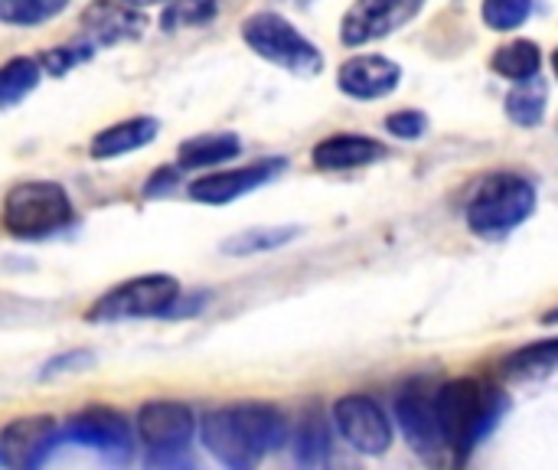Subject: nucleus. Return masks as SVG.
<instances>
[{"label": "nucleus", "instance_id": "obj_6", "mask_svg": "<svg viewBox=\"0 0 558 470\" xmlns=\"http://www.w3.org/2000/svg\"><path fill=\"white\" fill-rule=\"evenodd\" d=\"M180 281L170 275H141L131 278L108 294H101L85 321L88 324H124V321H147V317H170L173 304L180 301Z\"/></svg>", "mask_w": 558, "mask_h": 470}, {"label": "nucleus", "instance_id": "obj_12", "mask_svg": "<svg viewBox=\"0 0 558 470\" xmlns=\"http://www.w3.org/2000/svg\"><path fill=\"white\" fill-rule=\"evenodd\" d=\"M284 167H288L284 157H265V160H255V164H245V167H235V170L209 173V177H199V180L190 183V196L196 203H206V206H226V203L271 183Z\"/></svg>", "mask_w": 558, "mask_h": 470}, {"label": "nucleus", "instance_id": "obj_4", "mask_svg": "<svg viewBox=\"0 0 558 470\" xmlns=\"http://www.w3.org/2000/svg\"><path fill=\"white\" fill-rule=\"evenodd\" d=\"M72 222L69 193L52 180H26L3 196V229L16 239H43Z\"/></svg>", "mask_w": 558, "mask_h": 470}, {"label": "nucleus", "instance_id": "obj_21", "mask_svg": "<svg viewBox=\"0 0 558 470\" xmlns=\"http://www.w3.org/2000/svg\"><path fill=\"white\" fill-rule=\"evenodd\" d=\"M43 79V65L29 56H16L0 65V111L23 101Z\"/></svg>", "mask_w": 558, "mask_h": 470}, {"label": "nucleus", "instance_id": "obj_15", "mask_svg": "<svg viewBox=\"0 0 558 470\" xmlns=\"http://www.w3.org/2000/svg\"><path fill=\"white\" fill-rule=\"evenodd\" d=\"M399 82H402V65L386 56H353L337 72L340 92L356 101L386 98L399 88Z\"/></svg>", "mask_w": 558, "mask_h": 470}, {"label": "nucleus", "instance_id": "obj_13", "mask_svg": "<svg viewBox=\"0 0 558 470\" xmlns=\"http://www.w3.org/2000/svg\"><path fill=\"white\" fill-rule=\"evenodd\" d=\"M396 419L412 451H418L422 458H435L441 451L445 438H441L438 406H435V396L428 393V383L415 379L402 389L396 402Z\"/></svg>", "mask_w": 558, "mask_h": 470}, {"label": "nucleus", "instance_id": "obj_33", "mask_svg": "<svg viewBox=\"0 0 558 470\" xmlns=\"http://www.w3.org/2000/svg\"><path fill=\"white\" fill-rule=\"evenodd\" d=\"M543 324H558V308L556 311H549V314L543 317Z\"/></svg>", "mask_w": 558, "mask_h": 470}, {"label": "nucleus", "instance_id": "obj_16", "mask_svg": "<svg viewBox=\"0 0 558 470\" xmlns=\"http://www.w3.org/2000/svg\"><path fill=\"white\" fill-rule=\"evenodd\" d=\"M379 157H386V147L373 137H363V134H333L314 147V167H320V170L366 167Z\"/></svg>", "mask_w": 558, "mask_h": 470}, {"label": "nucleus", "instance_id": "obj_2", "mask_svg": "<svg viewBox=\"0 0 558 470\" xmlns=\"http://www.w3.org/2000/svg\"><path fill=\"white\" fill-rule=\"evenodd\" d=\"M438 406V425L445 445L468 461L471 451L481 448V442L497 429L507 399L497 386L481 383V379H454L435 393Z\"/></svg>", "mask_w": 558, "mask_h": 470}, {"label": "nucleus", "instance_id": "obj_1", "mask_svg": "<svg viewBox=\"0 0 558 470\" xmlns=\"http://www.w3.org/2000/svg\"><path fill=\"white\" fill-rule=\"evenodd\" d=\"M199 435L219 465L248 470L288 442V422L271 406L242 402L209 412L199 425Z\"/></svg>", "mask_w": 558, "mask_h": 470}, {"label": "nucleus", "instance_id": "obj_31", "mask_svg": "<svg viewBox=\"0 0 558 470\" xmlns=\"http://www.w3.org/2000/svg\"><path fill=\"white\" fill-rule=\"evenodd\" d=\"M177 183H180V173H177L173 167H160L157 173H150V180H147V186H144V196H163V193H170Z\"/></svg>", "mask_w": 558, "mask_h": 470}, {"label": "nucleus", "instance_id": "obj_26", "mask_svg": "<svg viewBox=\"0 0 558 470\" xmlns=\"http://www.w3.org/2000/svg\"><path fill=\"white\" fill-rule=\"evenodd\" d=\"M298 236L294 226H278V229H252V232H239L232 239L222 242L226 255H255V252H271L278 245H288Z\"/></svg>", "mask_w": 558, "mask_h": 470}, {"label": "nucleus", "instance_id": "obj_25", "mask_svg": "<svg viewBox=\"0 0 558 470\" xmlns=\"http://www.w3.org/2000/svg\"><path fill=\"white\" fill-rule=\"evenodd\" d=\"M69 0H0V23L10 26H39L59 16Z\"/></svg>", "mask_w": 558, "mask_h": 470}, {"label": "nucleus", "instance_id": "obj_20", "mask_svg": "<svg viewBox=\"0 0 558 470\" xmlns=\"http://www.w3.org/2000/svg\"><path fill=\"white\" fill-rule=\"evenodd\" d=\"M546 105H549V85L533 75L526 82H517V88L507 95V115L520 124V128H536L546 118Z\"/></svg>", "mask_w": 558, "mask_h": 470}, {"label": "nucleus", "instance_id": "obj_14", "mask_svg": "<svg viewBox=\"0 0 558 470\" xmlns=\"http://www.w3.org/2000/svg\"><path fill=\"white\" fill-rule=\"evenodd\" d=\"M144 26H147L144 13L124 0H92L82 10V39L92 49L137 39L144 33Z\"/></svg>", "mask_w": 558, "mask_h": 470}, {"label": "nucleus", "instance_id": "obj_10", "mask_svg": "<svg viewBox=\"0 0 558 470\" xmlns=\"http://www.w3.org/2000/svg\"><path fill=\"white\" fill-rule=\"evenodd\" d=\"M333 422L340 435L360 455H386L392 445V422L386 419L383 406L369 396H343L333 406Z\"/></svg>", "mask_w": 558, "mask_h": 470}, {"label": "nucleus", "instance_id": "obj_17", "mask_svg": "<svg viewBox=\"0 0 558 470\" xmlns=\"http://www.w3.org/2000/svg\"><path fill=\"white\" fill-rule=\"evenodd\" d=\"M160 124L157 118H128V121H118L105 131H98L92 137V157L95 160H111V157H121L128 150H137V147H147L154 137H157Z\"/></svg>", "mask_w": 558, "mask_h": 470}, {"label": "nucleus", "instance_id": "obj_3", "mask_svg": "<svg viewBox=\"0 0 558 470\" xmlns=\"http://www.w3.org/2000/svg\"><path fill=\"white\" fill-rule=\"evenodd\" d=\"M536 209V186L520 173H490L477 183L468 203V226L474 236L504 239L523 226Z\"/></svg>", "mask_w": 558, "mask_h": 470}, {"label": "nucleus", "instance_id": "obj_28", "mask_svg": "<svg viewBox=\"0 0 558 470\" xmlns=\"http://www.w3.org/2000/svg\"><path fill=\"white\" fill-rule=\"evenodd\" d=\"M95 49L92 46H59V49H46L39 56V65L49 72V75H65L69 69H75L78 62H85Z\"/></svg>", "mask_w": 558, "mask_h": 470}, {"label": "nucleus", "instance_id": "obj_9", "mask_svg": "<svg viewBox=\"0 0 558 470\" xmlns=\"http://www.w3.org/2000/svg\"><path fill=\"white\" fill-rule=\"evenodd\" d=\"M428 0H356L340 26L343 46H366L409 26Z\"/></svg>", "mask_w": 558, "mask_h": 470}, {"label": "nucleus", "instance_id": "obj_32", "mask_svg": "<svg viewBox=\"0 0 558 470\" xmlns=\"http://www.w3.org/2000/svg\"><path fill=\"white\" fill-rule=\"evenodd\" d=\"M124 3H131V7H154V3H167V0H124Z\"/></svg>", "mask_w": 558, "mask_h": 470}, {"label": "nucleus", "instance_id": "obj_23", "mask_svg": "<svg viewBox=\"0 0 558 470\" xmlns=\"http://www.w3.org/2000/svg\"><path fill=\"white\" fill-rule=\"evenodd\" d=\"M504 370L517 379H533V376H549L558 370V340H539L530 344L517 353L507 357Z\"/></svg>", "mask_w": 558, "mask_h": 470}, {"label": "nucleus", "instance_id": "obj_19", "mask_svg": "<svg viewBox=\"0 0 558 470\" xmlns=\"http://www.w3.org/2000/svg\"><path fill=\"white\" fill-rule=\"evenodd\" d=\"M494 72L504 75L507 82H526L533 75H539L543 65V52L533 39H513L507 46H500L490 59Z\"/></svg>", "mask_w": 558, "mask_h": 470}, {"label": "nucleus", "instance_id": "obj_35", "mask_svg": "<svg viewBox=\"0 0 558 470\" xmlns=\"http://www.w3.org/2000/svg\"><path fill=\"white\" fill-rule=\"evenodd\" d=\"M553 69H556V79H558V49H556V56H553Z\"/></svg>", "mask_w": 558, "mask_h": 470}, {"label": "nucleus", "instance_id": "obj_29", "mask_svg": "<svg viewBox=\"0 0 558 470\" xmlns=\"http://www.w3.org/2000/svg\"><path fill=\"white\" fill-rule=\"evenodd\" d=\"M386 131L396 134V137H402V141H418V137L428 131V118H425L422 111H412V108L392 111V115L386 118Z\"/></svg>", "mask_w": 558, "mask_h": 470}, {"label": "nucleus", "instance_id": "obj_18", "mask_svg": "<svg viewBox=\"0 0 558 470\" xmlns=\"http://www.w3.org/2000/svg\"><path fill=\"white\" fill-rule=\"evenodd\" d=\"M242 141L232 131H219V134H199L180 144L177 150V167L180 170H206V167H219L232 157H239Z\"/></svg>", "mask_w": 558, "mask_h": 470}, {"label": "nucleus", "instance_id": "obj_5", "mask_svg": "<svg viewBox=\"0 0 558 470\" xmlns=\"http://www.w3.org/2000/svg\"><path fill=\"white\" fill-rule=\"evenodd\" d=\"M242 39L252 46V52H258L265 62L278 65V69H288L291 75L298 79H314L320 75L324 69V56L320 49L301 36L281 13H252L245 23H242Z\"/></svg>", "mask_w": 558, "mask_h": 470}, {"label": "nucleus", "instance_id": "obj_11", "mask_svg": "<svg viewBox=\"0 0 558 470\" xmlns=\"http://www.w3.org/2000/svg\"><path fill=\"white\" fill-rule=\"evenodd\" d=\"M59 442H62V432L52 415L16 419L0 432V465L39 468Z\"/></svg>", "mask_w": 558, "mask_h": 470}, {"label": "nucleus", "instance_id": "obj_22", "mask_svg": "<svg viewBox=\"0 0 558 470\" xmlns=\"http://www.w3.org/2000/svg\"><path fill=\"white\" fill-rule=\"evenodd\" d=\"M294 458L304 468H317L330 458V432L320 412H307L294 429Z\"/></svg>", "mask_w": 558, "mask_h": 470}, {"label": "nucleus", "instance_id": "obj_8", "mask_svg": "<svg viewBox=\"0 0 558 470\" xmlns=\"http://www.w3.org/2000/svg\"><path fill=\"white\" fill-rule=\"evenodd\" d=\"M62 438L72 445H82L114 465H128L134 458V432L128 419L114 409H85L69 419L62 429Z\"/></svg>", "mask_w": 558, "mask_h": 470}, {"label": "nucleus", "instance_id": "obj_7", "mask_svg": "<svg viewBox=\"0 0 558 470\" xmlns=\"http://www.w3.org/2000/svg\"><path fill=\"white\" fill-rule=\"evenodd\" d=\"M196 415L190 406L173 399H157L137 412V438L147 451V465H180L193 445Z\"/></svg>", "mask_w": 558, "mask_h": 470}, {"label": "nucleus", "instance_id": "obj_30", "mask_svg": "<svg viewBox=\"0 0 558 470\" xmlns=\"http://www.w3.org/2000/svg\"><path fill=\"white\" fill-rule=\"evenodd\" d=\"M92 363H95V353L92 350H72V353H62V357L49 360L46 370H43V379L62 376V373H75V370H88Z\"/></svg>", "mask_w": 558, "mask_h": 470}, {"label": "nucleus", "instance_id": "obj_24", "mask_svg": "<svg viewBox=\"0 0 558 470\" xmlns=\"http://www.w3.org/2000/svg\"><path fill=\"white\" fill-rule=\"evenodd\" d=\"M222 10V0H170L163 16H160V26L167 33L173 29H190V26H206L219 16Z\"/></svg>", "mask_w": 558, "mask_h": 470}, {"label": "nucleus", "instance_id": "obj_27", "mask_svg": "<svg viewBox=\"0 0 558 470\" xmlns=\"http://www.w3.org/2000/svg\"><path fill=\"white\" fill-rule=\"evenodd\" d=\"M533 13V0H484V23L497 33L523 26Z\"/></svg>", "mask_w": 558, "mask_h": 470}, {"label": "nucleus", "instance_id": "obj_34", "mask_svg": "<svg viewBox=\"0 0 558 470\" xmlns=\"http://www.w3.org/2000/svg\"><path fill=\"white\" fill-rule=\"evenodd\" d=\"M288 3H298V7H307V3H314V0H288Z\"/></svg>", "mask_w": 558, "mask_h": 470}]
</instances>
